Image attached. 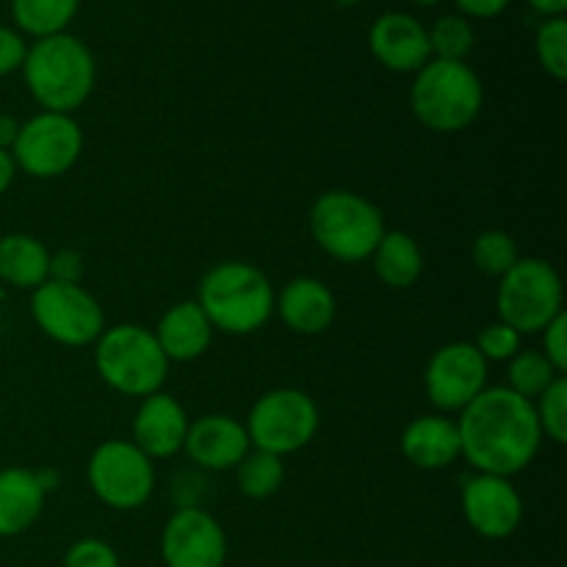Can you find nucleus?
Wrapping results in <instances>:
<instances>
[{
	"instance_id": "1",
	"label": "nucleus",
	"mask_w": 567,
	"mask_h": 567,
	"mask_svg": "<svg viewBox=\"0 0 567 567\" xmlns=\"http://www.w3.org/2000/svg\"><path fill=\"white\" fill-rule=\"evenodd\" d=\"M460 457L476 474L513 480L540 452L543 432L535 404L504 388H485L457 419Z\"/></svg>"
},
{
	"instance_id": "2",
	"label": "nucleus",
	"mask_w": 567,
	"mask_h": 567,
	"mask_svg": "<svg viewBox=\"0 0 567 567\" xmlns=\"http://www.w3.org/2000/svg\"><path fill=\"white\" fill-rule=\"evenodd\" d=\"M22 78L42 111L72 114L92 97L97 64H94V55L86 42L64 31L55 37L37 39L28 48L25 61H22Z\"/></svg>"
},
{
	"instance_id": "3",
	"label": "nucleus",
	"mask_w": 567,
	"mask_h": 567,
	"mask_svg": "<svg viewBox=\"0 0 567 567\" xmlns=\"http://www.w3.org/2000/svg\"><path fill=\"white\" fill-rule=\"evenodd\" d=\"M275 286L258 266L225 260L199 280L197 305L214 330L225 336H252L275 316Z\"/></svg>"
},
{
	"instance_id": "4",
	"label": "nucleus",
	"mask_w": 567,
	"mask_h": 567,
	"mask_svg": "<svg viewBox=\"0 0 567 567\" xmlns=\"http://www.w3.org/2000/svg\"><path fill=\"white\" fill-rule=\"evenodd\" d=\"M485 105V86L465 61L430 59L415 72L410 109L435 133H460L474 125Z\"/></svg>"
},
{
	"instance_id": "5",
	"label": "nucleus",
	"mask_w": 567,
	"mask_h": 567,
	"mask_svg": "<svg viewBox=\"0 0 567 567\" xmlns=\"http://www.w3.org/2000/svg\"><path fill=\"white\" fill-rule=\"evenodd\" d=\"M94 369L111 391L147 399L164 391L169 360L161 352L153 330L142 324L105 327L94 341Z\"/></svg>"
},
{
	"instance_id": "6",
	"label": "nucleus",
	"mask_w": 567,
	"mask_h": 567,
	"mask_svg": "<svg viewBox=\"0 0 567 567\" xmlns=\"http://www.w3.org/2000/svg\"><path fill=\"white\" fill-rule=\"evenodd\" d=\"M385 230L382 210L347 188L324 192L310 208V236L316 247L341 264L369 260Z\"/></svg>"
},
{
	"instance_id": "7",
	"label": "nucleus",
	"mask_w": 567,
	"mask_h": 567,
	"mask_svg": "<svg viewBox=\"0 0 567 567\" xmlns=\"http://www.w3.org/2000/svg\"><path fill=\"white\" fill-rule=\"evenodd\" d=\"M498 321L520 336H537L565 313V286L559 271L543 258H520L498 280Z\"/></svg>"
},
{
	"instance_id": "8",
	"label": "nucleus",
	"mask_w": 567,
	"mask_h": 567,
	"mask_svg": "<svg viewBox=\"0 0 567 567\" xmlns=\"http://www.w3.org/2000/svg\"><path fill=\"white\" fill-rule=\"evenodd\" d=\"M321 424L319 404L299 388H275L252 404L247 415V435L252 449L288 457L310 446Z\"/></svg>"
},
{
	"instance_id": "9",
	"label": "nucleus",
	"mask_w": 567,
	"mask_h": 567,
	"mask_svg": "<svg viewBox=\"0 0 567 567\" xmlns=\"http://www.w3.org/2000/svg\"><path fill=\"white\" fill-rule=\"evenodd\" d=\"M86 480L94 498L105 507L131 513L155 493V463L133 441H105L92 452Z\"/></svg>"
},
{
	"instance_id": "10",
	"label": "nucleus",
	"mask_w": 567,
	"mask_h": 567,
	"mask_svg": "<svg viewBox=\"0 0 567 567\" xmlns=\"http://www.w3.org/2000/svg\"><path fill=\"white\" fill-rule=\"evenodd\" d=\"M31 316L61 347H92L105 330L103 305L81 282H42L31 297Z\"/></svg>"
},
{
	"instance_id": "11",
	"label": "nucleus",
	"mask_w": 567,
	"mask_h": 567,
	"mask_svg": "<svg viewBox=\"0 0 567 567\" xmlns=\"http://www.w3.org/2000/svg\"><path fill=\"white\" fill-rule=\"evenodd\" d=\"M83 131L72 114H53L39 111L20 125L11 155H14L17 172L37 177V181H53L66 175L81 161Z\"/></svg>"
},
{
	"instance_id": "12",
	"label": "nucleus",
	"mask_w": 567,
	"mask_h": 567,
	"mask_svg": "<svg viewBox=\"0 0 567 567\" xmlns=\"http://www.w3.org/2000/svg\"><path fill=\"white\" fill-rule=\"evenodd\" d=\"M487 388V360L474 341H454L437 349L424 371V391L441 415L463 413Z\"/></svg>"
},
{
	"instance_id": "13",
	"label": "nucleus",
	"mask_w": 567,
	"mask_h": 567,
	"mask_svg": "<svg viewBox=\"0 0 567 567\" xmlns=\"http://www.w3.org/2000/svg\"><path fill=\"white\" fill-rule=\"evenodd\" d=\"M460 504L471 529L485 540H507L524 520V496L507 476L474 471L463 480Z\"/></svg>"
},
{
	"instance_id": "14",
	"label": "nucleus",
	"mask_w": 567,
	"mask_h": 567,
	"mask_svg": "<svg viewBox=\"0 0 567 567\" xmlns=\"http://www.w3.org/2000/svg\"><path fill=\"white\" fill-rule=\"evenodd\" d=\"M166 567H225L227 535L205 507H177L161 532Z\"/></svg>"
},
{
	"instance_id": "15",
	"label": "nucleus",
	"mask_w": 567,
	"mask_h": 567,
	"mask_svg": "<svg viewBox=\"0 0 567 567\" xmlns=\"http://www.w3.org/2000/svg\"><path fill=\"white\" fill-rule=\"evenodd\" d=\"M249 449H252V443H249L247 426L225 413L199 415L197 421H192L186 443H183V452L188 454V460L197 468L214 471V474L236 471V465L247 457Z\"/></svg>"
},
{
	"instance_id": "16",
	"label": "nucleus",
	"mask_w": 567,
	"mask_h": 567,
	"mask_svg": "<svg viewBox=\"0 0 567 567\" xmlns=\"http://www.w3.org/2000/svg\"><path fill=\"white\" fill-rule=\"evenodd\" d=\"M188 426H192V419H188L186 408L175 396L158 391L142 399L136 415H133V443L150 460H169L183 452Z\"/></svg>"
},
{
	"instance_id": "17",
	"label": "nucleus",
	"mask_w": 567,
	"mask_h": 567,
	"mask_svg": "<svg viewBox=\"0 0 567 567\" xmlns=\"http://www.w3.org/2000/svg\"><path fill=\"white\" fill-rule=\"evenodd\" d=\"M369 48L391 72H419L432 59L426 28L408 11L377 17L369 31Z\"/></svg>"
},
{
	"instance_id": "18",
	"label": "nucleus",
	"mask_w": 567,
	"mask_h": 567,
	"mask_svg": "<svg viewBox=\"0 0 567 567\" xmlns=\"http://www.w3.org/2000/svg\"><path fill=\"white\" fill-rule=\"evenodd\" d=\"M275 310L282 324L297 336H321L332 327L338 313L336 293L319 277H293L277 293Z\"/></svg>"
},
{
	"instance_id": "19",
	"label": "nucleus",
	"mask_w": 567,
	"mask_h": 567,
	"mask_svg": "<svg viewBox=\"0 0 567 567\" xmlns=\"http://www.w3.org/2000/svg\"><path fill=\"white\" fill-rule=\"evenodd\" d=\"M214 324L203 313L197 299H186V302L172 305L161 316L153 336L169 363H192L208 352L210 343H214Z\"/></svg>"
},
{
	"instance_id": "20",
	"label": "nucleus",
	"mask_w": 567,
	"mask_h": 567,
	"mask_svg": "<svg viewBox=\"0 0 567 567\" xmlns=\"http://www.w3.org/2000/svg\"><path fill=\"white\" fill-rule=\"evenodd\" d=\"M402 454L421 471H443L460 460L457 421L446 415H421L402 432Z\"/></svg>"
},
{
	"instance_id": "21",
	"label": "nucleus",
	"mask_w": 567,
	"mask_h": 567,
	"mask_svg": "<svg viewBox=\"0 0 567 567\" xmlns=\"http://www.w3.org/2000/svg\"><path fill=\"white\" fill-rule=\"evenodd\" d=\"M48 493L31 468L0 471V537H20L42 518Z\"/></svg>"
},
{
	"instance_id": "22",
	"label": "nucleus",
	"mask_w": 567,
	"mask_h": 567,
	"mask_svg": "<svg viewBox=\"0 0 567 567\" xmlns=\"http://www.w3.org/2000/svg\"><path fill=\"white\" fill-rule=\"evenodd\" d=\"M0 280L22 291H37L50 280V249L28 233L0 236Z\"/></svg>"
},
{
	"instance_id": "23",
	"label": "nucleus",
	"mask_w": 567,
	"mask_h": 567,
	"mask_svg": "<svg viewBox=\"0 0 567 567\" xmlns=\"http://www.w3.org/2000/svg\"><path fill=\"white\" fill-rule=\"evenodd\" d=\"M371 264H374L377 280L393 291L413 288L424 275V252L419 241L404 230H385L371 252Z\"/></svg>"
},
{
	"instance_id": "24",
	"label": "nucleus",
	"mask_w": 567,
	"mask_h": 567,
	"mask_svg": "<svg viewBox=\"0 0 567 567\" xmlns=\"http://www.w3.org/2000/svg\"><path fill=\"white\" fill-rule=\"evenodd\" d=\"M81 0H11V17L22 33L33 39L64 33L75 20Z\"/></svg>"
},
{
	"instance_id": "25",
	"label": "nucleus",
	"mask_w": 567,
	"mask_h": 567,
	"mask_svg": "<svg viewBox=\"0 0 567 567\" xmlns=\"http://www.w3.org/2000/svg\"><path fill=\"white\" fill-rule=\"evenodd\" d=\"M282 480H286L282 457L260 452V449H249L247 457L236 465L238 491L252 498V502H264V498L275 496L282 487Z\"/></svg>"
},
{
	"instance_id": "26",
	"label": "nucleus",
	"mask_w": 567,
	"mask_h": 567,
	"mask_svg": "<svg viewBox=\"0 0 567 567\" xmlns=\"http://www.w3.org/2000/svg\"><path fill=\"white\" fill-rule=\"evenodd\" d=\"M559 374L551 363H548L546 354L540 349H520L513 360H509L507 369V380H509V391L518 393V396L529 399L535 402L548 385H551Z\"/></svg>"
},
{
	"instance_id": "27",
	"label": "nucleus",
	"mask_w": 567,
	"mask_h": 567,
	"mask_svg": "<svg viewBox=\"0 0 567 567\" xmlns=\"http://www.w3.org/2000/svg\"><path fill=\"white\" fill-rule=\"evenodd\" d=\"M471 260H474V266L482 271V275L502 280V277L518 264L520 252H518V244H515V238L509 236V233L485 230L474 238Z\"/></svg>"
},
{
	"instance_id": "28",
	"label": "nucleus",
	"mask_w": 567,
	"mask_h": 567,
	"mask_svg": "<svg viewBox=\"0 0 567 567\" xmlns=\"http://www.w3.org/2000/svg\"><path fill=\"white\" fill-rule=\"evenodd\" d=\"M432 59L465 61L474 50V28L463 14H443L435 25L426 28Z\"/></svg>"
},
{
	"instance_id": "29",
	"label": "nucleus",
	"mask_w": 567,
	"mask_h": 567,
	"mask_svg": "<svg viewBox=\"0 0 567 567\" xmlns=\"http://www.w3.org/2000/svg\"><path fill=\"white\" fill-rule=\"evenodd\" d=\"M535 415L540 424L543 437H548L557 446L567 443V380L565 374L557 377L540 396L535 399Z\"/></svg>"
},
{
	"instance_id": "30",
	"label": "nucleus",
	"mask_w": 567,
	"mask_h": 567,
	"mask_svg": "<svg viewBox=\"0 0 567 567\" xmlns=\"http://www.w3.org/2000/svg\"><path fill=\"white\" fill-rule=\"evenodd\" d=\"M535 53L546 75L554 81L567 78V20L565 17H548L535 37Z\"/></svg>"
},
{
	"instance_id": "31",
	"label": "nucleus",
	"mask_w": 567,
	"mask_h": 567,
	"mask_svg": "<svg viewBox=\"0 0 567 567\" xmlns=\"http://www.w3.org/2000/svg\"><path fill=\"white\" fill-rule=\"evenodd\" d=\"M520 341H524L520 332H515L513 327L504 324V321H493V324H487L485 330L476 336L474 347L480 349V354L487 363H491V360L493 363H509V360L520 352Z\"/></svg>"
},
{
	"instance_id": "32",
	"label": "nucleus",
	"mask_w": 567,
	"mask_h": 567,
	"mask_svg": "<svg viewBox=\"0 0 567 567\" xmlns=\"http://www.w3.org/2000/svg\"><path fill=\"white\" fill-rule=\"evenodd\" d=\"M64 567H120L114 546L97 537H83L75 540L64 554Z\"/></svg>"
},
{
	"instance_id": "33",
	"label": "nucleus",
	"mask_w": 567,
	"mask_h": 567,
	"mask_svg": "<svg viewBox=\"0 0 567 567\" xmlns=\"http://www.w3.org/2000/svg\"><path fill=\"white\" fill-rule=\"evenodd\" d=\"M540 336H543L540 352L546 354L548 363H551L559 374H565L567 371V313H559L557 319L540 332Z\"/></svg>"
},
{
	"instance_id": "34",
	"label": "nucleus",
	"mask_w": 567,
	"mask_h": 567,
	"mask_svg": "<svg viewBox=\"0 0 567 567\" xmlns=\"http://www.w3.org/2000/svg\"><path fill=\"white\" fill-rule=\"evenodd\" d=\"M25 53H28V44L25 39H22V33L9 25H0V78L22 70Z\"/></svg>"
},
{
	"instance_id": "35",
	"label": "nucleus",
	"mask_w": 567,
	"mask_h": 567,
	"mask_svg": "<svg viewBox=\"0 0 567 567\" xmlns=\"http://www.w3.org/2000/svg\"><path fill=\"white\" fill-rule=\"evenodd\" d=\"M83 258L75 249H59L50 252V280L55 282H81Z\"/></svg>"
},
{
	"instance_id": "36",
	"label": "nucleus",
	"mask_w": 567,
	"mask_h": 567,
	"mask_svg": "<svg viewBox=\"0 0 567 567\" xmlns=\"http://www.w3.org/2000/svg\"><path fill=\"white\" fill-rule=\"evenodd\" d=\"M457 9L465 17H476V20H493V17L504 14L509 6V0H454Z\"/></svg>"
},
{
	"instance_id": "37",
	"label": "nucleus",
	"mask_w": 567,
	"mask_h": 567,
	"mask_svg": "<svg viewBox=\"0 0 567 567\" xmlns=\"http://www.w3.org/2000/svg\"><path fill=\"white\" fill-rule=\"evenodd\" d=\"M20 125L22 122L11 114H0V150H9L14 147L17 136H20Z\"/></svg>"
},
{
	"instance_id": "38",
	"label": "nucleus",
	"mask_w": 567,
	"mask_h": 567,
	"mask_svg": "<svg viewBox=\"0 0 567 567\" xmlns=\"http://www.w3.org/2000/svg\"><path fill=\"white\" fill-rule=\"evenodd\" d=\"M17 177V164H14V155L9 150H0V197L11 188Z\"/></svg>"
},
{
	"instance_id": "39",
	"label": "nucleus",
	"mask_w": 567,
	"mask_h": 567,
	"mask_svg": "<svg viewBox=\"0 0 567 567\" xmlns=\"http://www.w3.org/2000/svg\"><path fill=\"white\" fill-rule=\"evenodd\" d=\"M529 6L535 11H540L543 17H565L567 0H529Z\"/></svg>"
},
{
	"instance_id": "40",
	"label": "nucleus",
	"mask_w": 567,
	"mask_h": 567,
	"mask_svg": "<svg viewBox=\"0 0 567 567\" xmlns=\"http://www.w3.org/2000/svg\"><path fill=\"white\" fill-rule=\"evenodd\" d=\"M37 480H39V485H42L44 493H53L55 487H61V474L55 468H39Z\"/></svg>"
},
{
	"instance_id": "41",
	"label": "nucleus",
	"mask_w": 567,
	"mask_h": 567,
	"mask_svg": "<svg viewBox=\"0 0 567 567\" xmlns=\"http://www.w3.org/2000/svg\"><path fill=\"white\" fill-rule=\"evenodd\" d=\"M338 6H341V9H352V6H358L360 0H336Z\"/></svg>"
},
{
	"instance_id": "42",
	"label": "nucleus",
	"mask_w": 567,
	"mask_h": 567,
	"mask_svg": "<svg viewBox=\"0 0 567 567\" xmlns=\"http://www.w3.org/2000/svg\"><path fill=\"white\" fill-rule=\"evenodd\" d=\"M413 3H419V6H435V3H441V0H413Z\"/></svg>"
}]
</instances>
